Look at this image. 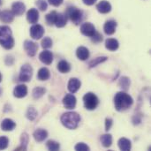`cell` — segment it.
Returning a JSON list of instances; mask_svg holds the SVG:
<instances>
[{
    "instance_id": "obj_18",
    "label": "cell",
    "mask_w": 151,
    "mask_h": 151,
    "mask_svg": "<svg viewBox=\"0 0 151 151\" xmlns=\"http://www.w3.org/2000/svg\"><path fill=\"white\" fill-rule=\"evenodd\" d=\"M14 14L12 11L4 10L0 12V20L4 23H11L14 19Z\"/></svg>"
},
{
    "instance_id": "obj_37",
    "label": "cell",
    "mask_w": 151,
    "mask_h": 151,
    "mask_svg": "<svg viewBox=\"0 0 151 151\" xmlns=\"http://www.w3.org/2000/svg\"><path fill=\"white\" fill-rule=\"evenodd\" d=\"M35 4L37 5L38 9L41 11H46L48 8V4L45 0H36Z\"/></svg>"
},
{
    "instance_id": "obj_17",
    "label": "cell",
    "mask_w": 151,
    "mask_h": 151,
    "mask_svg": "<svg viewBox=\"0 0 151 151\" xmlns=\"http://www.w3.org/2000/svg\"><path fill=\"white\" fill-rule=\"evenodd\" d=\"M27 19L31 24H35L39 20V12L35 8H31L27 12Z\"/></svg>"
},
{
    "instance_id": "obj_29",
    "label": "cell",
    "mask_w": 151,
    "mask_h": 151,
    "mask_svg": "<svg viewBox=\"0 0 151 151\" xmlns=\"http://www.w3.org/2000/svg\"><path fill=\"white\" fill-rule=\"evenodd\" d=\"M28 141H29V137H28V134L27 133H23L21 134V137H20V147L17 148L15 150H27V143H28Z\"/></svg>"
},
{
    "instance_id": "obj_6",
    "label": "cell",
    "mask_w": 151,
    "mask_h": 151,
    "mask_svg": "<svg viewBox=\"0 0 151 151\" xmlns=\"http://www.w3.org/2000/svg\"><path fill=\"white\" fill-rule=\"evenodd\" d=\"M33 76V67L29 64H25L21 66L19 74V80L22 82H28Z\"/></svg>"
},
{
    "instance_id": "obj_38",
    "label": "cell",
    "mask_w": 151,
    "mask_h": 151,
    "mask_svg": "<svg viewBox=\"0 0 151 151\" xmlns=\"http://www.w3.org/2000/svg\"><path fill=\"white\" fill-rule=\"evenodd\" d=\"M74 150L77 151H88L90 150V148L83 142H79L75 145Z\"/></svg>"
},
{
    "instance_id": "obj_21",
    "label": "cell",
    "mask_w": 151,
    "mask_h": 151,
    "mask_svg": "<svg viewBox=\"0 0 151 151\" xmlns=\"http://www.w3.org/2000/svg\"><path fill=\"white\" fill-rule=\"evenodd\" d=\"M89 50L84 46H81L76 50V56L80 60H87L89 58Z\"/></svg>"
},
{
    "instance_id": "obj_14",
    "label": "cell",
    "mask_w": 151,
    "mask_h": 151,
    "mask_svg": "<svg viewBox=\"0 0 151 151\" xmlns=\"http://www.w3.org/2000/svg\"><path fill=\"white\" fill-rule=\"evenodd\" d=\"M26 11V5L22 2H14L12 4V12L15 16H20L22 15Z\"/></svg>"
},
{
    "instance_id": "obj_39",
    "label": "cell",
    "mask_w": 151,
    "mask_h": 151,
    "mask_svg": "<svg viewBox=\"0 0 151 151\" xmlns=\"http://www.w3.org/2000/svg\"><path fill=\"white\" fill-rule=\"evenodd\" d=\"M91 38V41L93 42H95V43H99V42H101L102 41H103V35H101V34H99L98 32H96L95 33V35H93V36H91L90 37Z\"/></svg>"
},
{
    "instance_id": "obj_32",
    "label": "cell",
    "mask_w": 151,
    "mask_h": 151,
    "mask_svg": "<svg viewBox=\"0 0 151 151\" xmlns=\"http://www.w3.org/2000/svg\"><path fill=\"white\" fill-rule=\"evenodd\" d=\"M46 92V89L44 88H42V87H36L33 89V92H32V96L35 99H39L41 98Z\"/></svg>"
},
{
    "instance_id": "obj_8",
    "label": "cell",
    "mask_w": 151,
    "mask_h": 151,
    "mask_svg": "<svg viewBox=\"0 0 151 151\" xmlns=\"http://www.w3.org/2000/svg\"><path fill=\"white\" fill-rule=\"evenodd\" d=\"M24 50L26 51V53L27 54V56L29 57H35L37 50H38V45L37 43H35L33 41H29V40H26L24 42Z\"/></svg>"
},
{
    "instance_id": "obj_9",
    "label": "cell",
    "mask_w": 151,
    "mask_h": 151,
    "mask_svg": "<svg viewBox=\"0 0 151 151\" xmlns=\"http://www.w3.org/2000/svg\"><path fill=\"white\" fill-rule=\"evenodd\" d=\"M96 32V30L95 26L90 22L83 23L81 26V33L85 36L91 37V36H93L95 35Z\"/></svg>"
},
{
    "instance_id": "obj_13",
    "label": "cell",
    "mask_w": 151,
    "mask_h": 151,
    "mask_svg": "<svg viewBox=\"0 0 151 151\" xmlns=\"http://www.w3.org/2000/svg\"><path fill=\"white\" fill-rule=\"evenodd\" d=\"M39 59L42 63L49 65L53 62V54L50 50H43L39 55Z\"/></svg>"
},
{
    "instance_id": "obj_42",
    "label": "cell",
    "mask_w": 151,
    "mask_h": 151,
    "mask_svg": "<svg viewBox=\"0 0 151 151\" xmlns=\"http://www.w3.org/2000/svg\"><path fill=\"white\" fill-rule=\"evenodd\" d=\"M14 62V58L12 56H6L5 58V64L7 65H12Z\"/></svg>"
},
{
    "instance_id": "obj_25",
    "label": "cell",
    "mask_w": 151,
    "mask_h": 151,
    "mask_svg": "<svg viewBox=\"0 0 151 151\" xmlns=\"http://www.w3.org/2000/svg\"><path fill=\"white\" fill-rule=\"evenodd\" d=\"M57 68L61 73H68L71 71V65L65 60H61L58 62Z\"/></svg>"
},
{
    "instance_id": "obj_5",
    "label": "cell",
    "mask_w": 151,
    "mask_h": 151,
    "mask_svg": "<svg viewBox=\"0 0 151 151\" xmlns=\"http://www.w3.org/2000/svg\"><path fill=\"white\" fill-rule=\"evenodd\" d=\"M83 104H84V107L87 110L94 111L97 108L99 104V99L94 93L88 92L83 96Z\"/></svg>"
},
{
    "instance_id": "obj_43",
    "label": "cell",
    "mask_w": 151,
    "mask_h": 151,
    "mask_svg": "<svg viewBox=\"0 0 151 151\" xmlns=\"http://www.w3.org/2000/svg\"><path fill=\"white\" fill-rule=\"evenodd\" d=\"M82 2L87 5H93L96 2V0H82Z\"/></svg>"
},
{
    "instance_id": "obj_3",
    "label": "cell",
    "mask_w": 151,
    "mask_h": 151,
    "mask_svg": "<svg viewBox=\"0 0 151 151\" xmlns=\"http://www.w3.org/2000/svg\"><path fill=\"white\" fill-rule=\"evenodd\" d=\"M14 43L11 28L8 26H0V45L5 50H11L14 47Z\"/></svg>"
},
{
    "instance_id": "obj_35",
    "label": "cell",
    "mask_w": 151,
    "mask_h": 151,
    "mask_svg": "<svg viewBox=\"0 0 151 151\" xmlns=\"http://www.w3.org/2000/svg\"><path fill=\"white\" fill-rule=\"evenodd\" d=\"M41 44H42V47L43 49H50V48L52 47L53 42H52V40H51L50 37L47 36V37H44V38L42 40Z\"/></svg>"
},
{
    "instance_id": "obj_7",
    "label": "cell",
    "mask_w": 151,
    "mask_h": 151,
    "mask_svg": "<svg viewBox=\"0 0 151 151\" xmlns=\"http://www.w3.org/2000/svg\"><path fill=\"white\" fill-rule=\"evenodd\" d=\"M44 35V28L42 25L39 24H34L30 27V36L35 40L41 39Z\"/></svg>"
},
{
    "instance_id": "obj_46",
    "label": "cell",
    "mask_w": 151,
    "mask_h": 151,
    "mask_svg": "<svg viewBox=\"0 0 151 151\" xmlns=\"http://www.w3.org/2000/svg\"><path fill=\"white\" fill-rule=\"evenodd\" d=\"M2 4V0H0V4Z\"/></svg>"
},
{
    "instance_id": "obj_19",
    "label": "cell",
    "mask_w": 151,
    "mask_h": 151,
    "mask_svg": "<svg viewBox=\"0 0 151 151\" xmlns=\"http://www.w3.org/2000/svg\"><path fill=\"white\" fill-rule=\"evenodd\" d=\"M33 136H34L35 140L37 142H42L48 137V132H47L45 129L39 128V129H36V130L34 132Z\"/></svg>"
},
{
    "instance_id": "obj_26",
    "label": "cell",
    "mask_w": 151,
    "mask_h": 151,
    "mask_svg": "<svg viewBox=\"0 0 151 151\" xmlns=\"http://www.w3.org/2000/svg\"><path fill=\"white\" fill-rule=\"evenodd\" d=\"M67 23V17L65 13H58L55 25L57 27H64Z\"/></svg>"
},
{
    "instance_id": "obj_40",
    "label": "cell",
    "mask_w": 151,
    "mask_h": 151,
    "mask_svg": "<svg viewBox=\"0 0 151 151\" xmlns=\"http://www.w3.org/2000/svg\"><path fill=\"white\" fill-rule=\"evenodd\" d=\"M112 125H113V120L110 118H106L105 119V131L106 132L110 131Z\"/></svg>"
},
{
    "instance_id": "obj_12",
    "label": "cell",
    "mask_w": 151,
    "mask_h": 151,
    "mask_svg": "<svg viewBox=\"0 0 151 151\" xmlns=\"http://www.w3.org/2000/svg\"><path fill=\"white\" fill-rule=\"evenodd\" d=\"M117 26H118V23L115 20H113V19L107 20L104 26V31L106 35H111L115 33Z\"/></svg>"
},
{
    "instance_id": "obj_30",
    "label": "cell",
    "mask_w": 151,
    "mask_h": 151,
    "mask_svg": "<svg viewBox=\"0 0 151 151\" xmlns=\"http://www.w3.org/2000/svg\"><path fill=\"white\" fill-rule=\"evenodd\" d=\"M108 60V58L107 57H97L96 58H94L93 60H91L89 63H88V67L89 68H94L96 66H97L98 65L105 62Z\"/></svg>"
},
{
    "instance_id": "obj_22",
    "label": "cell",
    "mask_w": 151,
    "mask_h": 151,
    "mask_svg": "<svg viewBox=\"0 0 151 151\" xmlns=\"http://www.w3.org/2000/svg\"><path fill=\"white\" fill-rule=\"evenodd\" d=\"M119 47V41L114 38H109L105 41V48L110 51H116Z\"/></svg>"
},
{
    "instance_id": "obj_10",
    "label": "cell",
    "mask_w": 151,
    "mask_h": 151,
    "mask_svg": "<svg viewBox=\"0 0 151 151\" xmlns=\"http://www.w3.org/2000/svg\"><path fill=\"white\" fill-rule=\"evenodd\" d=\"M63 104L65 106V109L68 110H73L75 108L76 106V97L73 95V94H67L65 96V97L63 98Z\"/></svg>"
},
{
    "instance_id": "obj_44",
    "label": "cell",
    "mask_w": 151,
    "mask_h": 151,
    "mask_svg": "<svg viewBox=\"0 0 151 151\" xmlns=\"http://www.w3.org/2000/svg\"><path fill=\"white\" fill-rule=\"evenodd\" d=\"M2 81V74H1V73H0V82Z\"/></svg>"
},
{
    "instance_id": "obj_34",
    "label": "cell",
    "mask_w": 151,
    "mask_h": 151,
    "mask_svg": "<svg viewBox=\"0 0 151 151\" xmlns=\"http://www.w3.org/2000/svg\"><path fill=\"white\" fill-rule=\"evenodd\" d=\"M26 117L27 119H29L30 121H33L36 119L37 117V111L34 108V107H29L27 111V113H26Z\"/></svg>"
},
{
    "instance_id": "obj_45",
    "label": "cell",
    "mask_w": 151,
    "mask_h": 151,
    "mask_svg": "<svg viewBox=\"0 0 151 151\" xmlns=\"http://www.w3.org/2000/svg\"><path fill=\"white\" fill-rule=\"evenodd\" d=\"M2 92H3V90H2V88H0V96L2 95Z\"/></svg>"
},
{
    "instance_id": "obj_16",
    "label": "cell",
    "mask_w": 151,
    "mask_h": 151,
    "mask_svg": "<svg viewBox=\"0 0 151 151\" xmlns=\"http://www.w3.org/2000/svg\"><path fill=\"white\" fill-rule=\"evenodd\" d=\"M96 9L100 13L106 14L111 11V4L106 0H102L96 4Z\"/></svg>"
},
{
    "instance_id": "obj_11",
    "label": "cell",
    "mask_w": 151,
    "mask_h": 151,
    "mask_svg": "<svg viewBox=\"0 0 151 151\" xmlns=\"http://www.w3.org/2000/svg\"><path fill=\"white\" fill-rule=\"evenodd\" d=\"M81 82L79 79L71 78L68 81L67 88H68L69 92H71L72 94H74L81 88Z\"/></svg>"
},
{
    "instance_id": "obj_41",
    "label": "cell",
    "mask_w": 151,
    "mask_h": 151,
    "mask_svg": "<svg viewBox=\"0 0 151 151\" xmlns=\"http://www.w3.org/2000/svg\"><path fill=\"white\" fill-rule=\"evenodd\" d=\"M63 1L64 0H48V2H49L50 4H51L53 6H56V7L59 6L63 3Z\"/></svg>"
},
{
    "instance_id": "obj_2",
    "label": "cell",
    "mask_w": 151,
    "mask_h": 151,
    "mask_svg": "<svg viewBox=\"0 0 151 151\" xmlns=\"http://www.w3.org/2000/svg\"><path fill=\"white\" fill-rule=\"evenodd\" d=\"M60 121L62 125L67 129L73 130L79 127L81 122V116L77 112H73V111L65 112L61 116Z\"/></svg>"
},
{
    "instance_id": "obj_33",
    "label": "cell",
    "mask_w": 151,
    "mask_h": 151,
    "mask_svg": "<svg viewBox=\"0 0 151 151\" xmlns=\"http://www.w3.org/2000/svg\"><path fill=\"white\" fill-rule=\"evenodd\" d=\"M46 147L50 151H57L60 149V144L56 142V141H53V140H50L47 142L46 143Z\"/></svg>"
},
{
    "instance_id": "obj_23",
    "label": "cell",
    "mask_w": 151,
    "mask_h": 151,
    "mask_svg": "<svg viewBox=\"0 0 151 151\" xmlns=\"http://www.w3.org/2000/svg\"><path fill=\"white\" fill-rule=\"evenodd\" d=\"M118 146L120 150L129 151L132 148L131 141L127 138H120L118 142Z\"/></svg>"
},
{
    "instance_id": "obj_24",
    "label": "cell",
    "mask_w": 151,
    "mask_h": 151,
    "mask_svg": "<svg viewBox=\"0 0 151 151\" xmlns=\"http://www.w3.org/2000/svg\"><path fill=\"white\" fill-rule=\"evenodd\" d=\"M50 77V72L48 68L46 67H42L41 68L38 73H37V79L39 81H47L49 80Z\"/></svg>"
},
{
    "instance_id": "obj_28",
    "label": "cell",
    "mask_w": 151,
    "mask_h": 151,
    "mask_svg": "<svg viewBox=\"0 0 151 151\" xmlns=\"http://www.w3.org/2000/svg\"><path fill=\"white\" fill-rule=\"evenodd\" d=\"M130 84H131L130 79H129L128 77H127V76H122V77L119 79V87H120L123 90H125V91H127V90L129 89Z\"/></svg>"
},
{
    "instance_id": "obj_4",
    "label": "cell",
    "mask_w": 151,
    "mask_h": 151,
    "mask_svg": "<svg viewBox=\"0 0 151 151\" xmlns=\"http://www.w3.org/2000/svg\"><path fill=\"white\" fill-rule=\"evenodd\" d=\"M65 14L67 17V19H69L75 25H79L82 21V19H83L82 11L75 6H69L66 9V12Z\"/></svg>"
},
{
    "instance_id": "obj_31",
    "label": "cell",
    "mask_w": 151,
    "mask_h": 151,
    "mask_svg": "<svg viewBox=\"0 0 151 151\" xmlns=\"http://www.w3.org/2000/svg\"><path fill=\"white\" fill-rule=\"evenodd\" d=\"M57 15H58V12H55V11H52L50 12V13H48L45 17V19H46V22L49 26H52V25H55V22H56V19H57Z\"/></svg>"
},
{
    "instance_id": "obj_15",
    "label": "cell",
    "mask_w": 151,
    "mask_h": 151,
    "mask_svg": "<svg viewBox=\"0 0 151 151\" xmlns=\"http://www.w3.org/2000/svg\"><path fill=\"white\" fill-rule=\"evenodd\" d=\"M27 95V88L24 84L16 86L13 89V96L16 98H23Z\"/></svg>"
},
{
    "instance_id": "obj_36",
    "label": "cell",
    "mask_w": 151,
    "mask_h": 151,
    "mask_svg": "<svg viewBox=\"0 0 151 151\" xmlns=\"http://www.w3.org/2000/svg\"><path fill=\"white\" fill-rule=\"evenodd\" d=\"M9 145V139L6 136H0V150H5Z\"/></svg>"
},
{
    "instance_id": "obj_27",
    "label": "cell",
    "mask_w": 151,
    "mask_h": 151,
    "mask_svg": "<svg viewBox=\"0 0 151 151\" xmlns=\"http://www.w3.org/2000/svg\"><path fill=\"white\" fill-rule=\"evenodd\" d=\"M100 141L104 148H110L112 144V136L110 134H103L100 137Z\"/></svg>"
},
{
    "instance_id": "obj_1",
    "label": "cell",
    "mask_w": 151,
    "mask_h": 151,
    "mask_svg": "<svg viewBox=\"0 0 151 151\" xmlns=\"http://www.w3.org/2000/svg\"><path fill=\"white\" fill-rule=\"evenodd\" d=\"M134 104V99L126 92H118L114 96V106L118 111H125Z\"/></svg>"
},
{
    "instance_id": "obj_20",
    "label": "cell",
    "mask_w": 151,
    "mask_h": 151,
    "mask_svg": "<svg viewBox=\"0 0 151 151\" xmlns=\"http://www.w3.org/2000/svg\"><path fill=\"white\" fill-rule=\"evenodd\" d=\"M16 127V123L11 119H4L1 123V128L4 132L12 131Z\"/></svg>"
}]
</instances>
